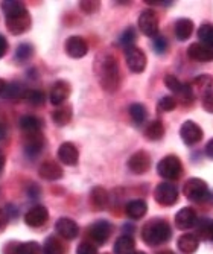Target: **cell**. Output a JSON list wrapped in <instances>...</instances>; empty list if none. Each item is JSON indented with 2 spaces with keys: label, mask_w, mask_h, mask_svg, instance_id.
<instances>
[{
  "label": "cell",
  "mask_w": 213,
  "mask_h": 254,
  "mask_svg": "<svg viewBox=\"0 0 213 254\" xmlns=\"http://www.w3.org/2000/svg\"><path fill=\"white\" fill-rule=\"evenodd\" d=\"M130 116H131V119H133V122L136 125H142L146 121L148 113H146V108L142 104H133L130 107Z\"/></svg>",
  "instance_id": "836d02e7"
},
{
  "label": "cell",
  "mask_w": 213,
  "mask_h": 254,
  "mask_svg": "<svg viewBox=\"0 0 213 254\" xmlns=\"http://www.w3.org/2000/svg\"><path fill=\"white\" fill-rule=\"evenodd\" d=\"M180 135H181V138H183V142L186 143V145H197L198 142H201L203 140V135H204V132H203V129L200 128V125H197L195 122H192V121H186L183 125H181V128H180Z\"/></svg>",
  "instance_id": "7c38bea8"
},
{
  "label": "cell",
  "mask_w": 213,
  "mask_h": 254,
  "mask_svg": "<svg viewBox=\"0 0 213 254\" xmlns=\"http://www.w3.org/2000/svg\"><path fill=\"white\" fill-rule=\"evenodd\" d=\"M55 232L61 239L66 241H73L79 235V227L78 224L70 219V218H61L55 224Z\"/></svg>",
  "instance_id": "5bb4252c"
},
{
  "label": "cell",
  "mask_w": 213,
  "mask_h": 254,
  "mask_svg": "<svg viewBox=\"0 0 213 254\" xmlns=\"http://www.w3.org/2000/svg\"><path fill=\"white\" fill-rule=\"evenodd\" d=\"M212 241H213V235H212Z\"/></svg>",
  "instance_id": "11a10c76"
},
{
  "label": "cell",
  "mask_w": 213,
  "mask_h": 254,
  "mask_svg": "<svg viewBox=\"0 0 213 254\" xmlns=\"http://www.w3.org/2000/svg\"><path fill=\"white\" fill-rule=\"evenodd\" d=\"M64 48H66L67 55L72 57V58H82L88 52L87 41L82 37H78V35H73V37L67 38Z\"/></svg>",
  "instance_id": "9a60e30c"
},
{
  "label": "cell",
  "mask_w": 213,
  "mask_h": 254,
  "mask_svg": "<svg viewBox=\"0 0 213 254\" xmlns=\"http://www.w3.org/2000/svg\"><path fill=\"white\" fill-rule=\"evenodd\" d=\"M206 154H207L209 158L213 160V138H210V140L207 142V145H206Z\"/></svg>",
  "instance_id": "7dc6e473"
},
{
  "label": "cell",
  "mask_w": 213,
  "mask_h": 254,
  "mask_svg": "<svg viewBox=\"0 0 213 254\" xmlns=\"http://www.w3.org/2000/svg\"><path fill=\"white\" fill-rule=\"evenodd\" d=\"M139 28L146 37H157L158 34V17L152 9H145L139 17Z\"/></svg>",
  "instance_id": "30bf717a"
},
{
  "label": "cell",
  "mask_w": 213,
  "mask_h": 254,
  "mask_svg": "<svg viewBox=\"0 0 213 254\" xmlns=\"http://www.w3.org/2000/svg\"><path fill=\"white\" fill-rule=\"evenodd\" d=\"M198 38H200L201 44H206V46L213 48V25H210V23H204V25H201L198 29Z\"/></svg>",
  "instance_id": "d590c367"
},
{
  "label": "cell",
  "mask_w": 213,
  "mask_h": 254,
  "mask_svg": "<svg viewBox=\"0 0 213 254\" xmlns=\"http://www.w3.org/2000/svg\"><path fill=\"white\" fill-rule=\"evenodd\" d=\"M136 38H137L136 29H134V28H128V29H125L124 34L121 35L119 43H121V46H124L125 49H130V48H133V44H134Z\"/></svg>",
  "instance_id": "8d00e7d4"
},
{
  "label": "cell",
  "mask_w": 213,
  "mask_h": 254,
  "mask_svg": "<svg viewBox=\"0 0 213 254\" xmlns=\"http://www.w3.org/2000/svg\"><path fill=\"white\" fill-rule=\"evenodd\" d=\"M70 84L67 82V81H63V79H60V81H57L54 85H52V90H51V95H49V101H51V104H54V105H63L67 99H69V96H70Z\"/></svg>",
  "instance_id": "2e32d148"
},
{
  "label": "cell",
  "mask_w": 213,
  "mask_h": 254,
  "mask_svg": "<svg viewBox=\"0 0 213 254\" xmlns=\"http://www.w3.org/2000/svg\"><path fill=\"white\" fill-rule=\"evenodd\" d=\"M164 135V127L160 121H152L151 124H148V127L145 128V137L151 142H157Z\"/></svg>",
  "instance_id": "d6a6232c"
},
{
  "label": "cell",
  "mask_w": 213,
  "mask_h": 254,
  "mask_svg": "<svg viewBox=\"0 0 213 254\" xmlns=\"http://www.w3.org/2000/svg\"><path fill=\"white\" fill-rule=\"evenodd\" d=\"M81 9L85 12V14H93V12H96L101 6L99 2H81Z\"/></svg>",
  "instance_id": "7bdbcfd3"
},
{
  "label": "cell",
  "mask_w": 213,
  "mask_h": 254,
  "mask_svg": "<svg viewBox=\"0 0 213 254\" xmlns=\"http://www.w3.org/2000/svg\"><path fill=\"white\" fill-rule=\"evenodd\" d=\"M149 168H151V157L145 151H137L128 160V169L136 175H142L148 172Z\"/></svg>",
  "instance_id": "4fadbf2b"
},
{
  "label": "cell",
  "mask_w": 213,
  "mask_h": 254,
  "mask_svg": "<svg viewBox=\"0 0 213 254\" xmlns=\"http://www.w3.org/2000/svg\"><path fill=\"white\" fill-rule=\"evenodd\" d=\"M76 254H98V248L90 242H82L79 244Z\"/></svg>",
  "instance_id": "b9f144b4"
},
{
  "label": "cell",
  "mask_w": 213,
  "mask_h": 254,
  "mask_svg": "<svg viewBox=\"0 0 213 254\" xmlns=\"http://www.w3.org/2000/svg\"><path fill=\"white\" fill-rule=\"evenodd\" d=\"M21 131L25 134H29V132H37V131H41L43 128V121L37 116H31V114H28V116H23L18 122Z\"/></svg>",
  "instance_id": "f1b7e54d"
},
{
  "label": "cell",
  "mask_w": 213,
  "mask_h": 254,
  "mask_svg": "<svg viewBox=\"0 0 213 254\" xmlns=\"http://www.w3.org/2000/svg\"><path fill=\"white\" fill-rule=\"evenodd\" d=\"M125 60H127V65L131 72L134 73H142L146 68V55L145 52L139 49V48H130L125 52Z\"/></svg>",
  "instance_id": "8fae6325"
},
{
  "label": "cell",
  "mask_w": 213,
  "mask_h": 254,
  "mask_svg": "<svg viewBox=\"0 0 213 254\" xmlns=\"http://www.w3.org/2000/svg\"><path fill=\"white\" fill-rule=\"evenodd\" d=\"M157 174L164 180H178L183 174V165L177 155H166L157 165Z\"/></svg>",
  "instance_id": "5b68a950"
},
{
  "label": "cell",
  "mask_w": 213,
  "mask_h": 254,
  "mask_svg": "<svg viewBox=\"0 0 213 254\" xmlns=\"http://www.w3.org/2000/svg\"><path fill=\"white\" fill-rule=\"evenodd\" d=\"M203 108L207 113H212L213 114V91H210V93H207L203 98Z\"/></svg>",
  "instance_id": "ee69618b"
},
{
  "label": "cell",
  "mask_w": 213,
  "mask_h": 254,
  "mask_svg": "<svg viewBox=\"0 0 213 254\" xmlns=\"http://www.w3.org/2000/svg\"><path fill=\"white\" fill-rule=\"evenodd\" d=\"M157 254H175V253H172V251H169V250H164V251H160V253H157Z\"/></svg>",
  "instance_id": "f5cc1de1"
},
{
  "label": "cell",
  "mask_w": 213,
  "mask_h": 254,
  "mask_svg": "<svg viewBox=\"0 0 213 254\" xmlns=\"http://www.w3.org/2000/svg\"><path fill=\"white\" fill-rule=\"evenodd\" d=\"M194 21L192 20H189V18H180V20H177V23H175V37H177V40H180V41H186L189 37L192 35V32H194Z\"/></svg>",
  "instance_id": "4316f807"
},
{
  "label": "cell",
  "mask_w": 213,
  "mask_h": 254,
  "mask_svg": "<svg viewBox=\"0 0 213 254\" xmlns=\"http://www.w3.org/2000/svg\"><path fill=\"white\" fill-rule=\"evenodd\" d=\"M152 46H154V51L157 54H164V52H166V49H168V41H166V38H164V37L157 35V37H154Z\"/></svg>",
  "instance_id": "60d3db41"
},
{
  "label": "cell",
  "mask_w": 213,
  "mask_h": 254,
  "mask_svg": "<svg viewBox=\"0 0 213 254\" xmlns=\"http://www.w3.org/2000/svg\"><path fill=\"white\" fill-rule=\"evenodd\" d=\"M43 254H66V245L58 236H49L44 242Z\"/></svg>",
  "instance_id": "f546056e"
},
{
  "label": "cell",
  "mask_w": 213,
  "mask_h": 254,
  "mask_svg": "<svg viewBox=\"0 0 213 254\" xmlns=\"http://www.w3.org/2000/svg\"><path fill=\"white\" fill-rule=\"evenodd\" d=\"M2 11L6 18V28L12 35H20L29 31L32 23L31 14L21 2H17V0L2 2Z\"/></svg>",
  "instance_id": "7a4b0ae2"
},
{
  "label": "cell",
  "mask_w": 213,
  "mask_h": 254,
  "mask_svg": "<svg viewBox=\"0 0 213 254\" xmlns=\"http://www.w3.org/2000/svg\"><path fill=\"white\" fill-rule=\"evenodd\" d=\"M5 88H6V81H5V79H2V78H0V96L3 95Z\"/></svg>",
  "instance_id": "816d5d0a"
},
{
  "label": "cell",
  "mask_w": 213,
  "mask_h": 254,
  "mask_svg": "<svg viewBox=\"0 0 213 254\" xmlns=\"http://www.w3.org/2000/svg\"><path fill=\"white\" fill-rule=\"evenodd\" d=\"M58 160L66 166H75L78 165L79 160V152L76 149V146L70 142H64L60 148H58Z\"/></svg>",
  "instance_id": "e0dca14e"
},
{
  "label": "cell",
  "mask_w": 213,
  "mask_h": 254,
  "mask_svg": "<svg viewBox=\"0 0 213 254\" xmlns=\"http://www.w3.org/2000/svg\"><path fill=\"white\" fill-rule=\"evenodd\" d=\"M178 250L184 254H192L198 250V245H200V241H198V236L197 235H192V233H187V235H183L178 242Z\"/></svg>",
  "instance_id": "484cf974"
},
{
  "label": "cell",
  "mask_w": 213,
  "mask_h": 254,
  "mask_svg": "<svg viewBox=\"0 0 213 254\" xmlns=\"http://www.w3.org/2000/svg\"><path fill=\"white\" fill-rule=\"evenodd\" d=\"M25 101H28L32 105H43L44 101H46V96L40 90H29L28 88L26 95H25Z\"/></svg>",
  "instance_id": "74e56055"
},
{
  "label": "cell",
  "mask_w": 213,
  "mask_h": 254,
  "mask_svg": "<svg viewBox=\"0 0 213 254\" xmlns=\"http://www.w3.org/2000/svg\"><path fill=\"white\" fill-rule=\"evenodd\" d=\"M146 210H148V205H146V202L143 199H133L125 207V213L131 219L143 218L146 215Z\"/></svg>",
  "instance_id": "cb8c5ba5"
},
{
  "label": "cell",
  "mask_w": 213,
  "mask_h": 254,
  "mask_svg": "<svg viewBox=\"0 0 213 254\" xmlns=\"http://www.w3.org/2000/svg\"><path fill=\"white\" fill-rule=\"evenodd\" d=\"M197 224V213L192 207H184L175 215V225L180 230L192 228Z\"/></svg>",
  "instance_id": "7402d4cb"
},
{
  "label": "cell",
  "mask_w": 213,
  "mask_h": 254,
  "mask_svg": "<svg viewBox=\"0 0 213 254\" xmlns=\"http://www.w3.org/2000/svg\"><path fill=\"white\" fill-rule=\"evenodd\" d=\"M49 218V212L44 205H35L32 209H29L25 215V222L29 227H41Z\"/></svg>",
  "instance_id": "ffe728a7"
},
{
  "label": "cell",
  "mask_w": 213,
  "mask_h": 254,
  "mask_svg": "<svg viewBox=\"0 0 213 254\" xmlns=\"http://www.w3.org/2000/svg\"><path fill=\"white\" fill-rule=\"evenodd\" d=\"M154 198L160 205H174L178 201V189L171 183H160L154 190Z\"/></svg>",
  "instance_id": "8992f818"
},
{
  "label": "cell",
  "mask_w": 213,
  "mask_h": 254,
  "mask_svg": "<svg viewBox=\"0 0 213 254\" xmlns=\"http://www.w3.org/2000/svg\"><path fill=\"white\" fill-rule=\"evenodd\" d=\"M189 85H191V88L194 91V96L198 93V95H201L204 98L207 93H210V91H212L213 79H212L210 75H200L198 78H195V81L192 84H189Z\"/></svg>",
  "instance_id": "d4e9b609"
},
{
  "label": "cell",
  "mask_w": 213,
  "mask_h": 254,
  "mask_svg": "<svg viewBox=\"0 0 213 254\" xmlns=\"http://www.w3.org/2000/svg\"><path fill=\"white\" fill-rule=\"evenodd\" d=\"M108 201H110V196H108V192L104 188L96 186V188L91 189V192H90V204H91L93 209L104 210L105 207L108 205Z\"/></svg>",
  "instance_id": "603a6c76"
},
{
  "label": "cell",
  "mask_w": 213,
  "mask_h": 254,
  "mask_svg": "<svg viewBox=\"0 0 213 254\" xmlns=\"http://www.w3.org/2000/svg\"><path fill=\"white\" fill-rule=\"evenodd\" d=\"M5 161H6V158H5V154L0 151V172L3 171V168H5Z\"/></svg>",
  "instance_id": "681fc988"
},
{
  "label": "cell",
  "mask_w": 213,
  "mask_h": 254,
  "mask_svg": "<svg viewBox=\"0 0 213 254\" xmlns=\"http://www.w3.org/2000/svg\"><path fill=\"white\" fill-rule=\"evenodd\" d=\"M134 254H146V253H143V251H137V253H134Z\"/></svg>",
  "instance_id": "db71d44e"
},
{
  "label": "cell",
  "mask_w": 213,
  "mask_h": 254,
  "mask_svg": "<svg viewBox=\"0 0 213 254\" xmlns=\"http://www.w3.org/2000/svg\"><path fill=\"white\" fill-rule=\"evenodd\" d=\"M171 225L163 219H152L142 230V239L149 247H158L161 244H166L171 239Z\"/></svg>",
  "instance_id": "3957f363"
},
{
  "label": "cell",
  "mask_w": 213,
  "mask_h": 254,
  "mask_svg": "<svg viewBox=\"0 0 213 254\" xmlns=\"http://www.w3.org/2000/svg\"><path fill=\"white\" fill-rule=\"evenodd\" d=\"M94 73L98 76V81L101 87L108 91V93H114L121 87V70L119 64L114 55L111 54H101L96 61H94Z\"/></svg>",
  "instance_id": "6da1fadb"
},
{
  "label": "cell",
  "mask_w": 213,
  "mask_h": 254,
  "mask_svg": "<svg viewBox=\"0 0 213 254\" xmlns=\"http://www.w3.org/2000/svg\"><path fill=\"white\" fill-rule=\"evenodd\" d=\"M6 221H8V218H6V213H5V210L0 209V230H2V228L6 225Z\"/></svg>",
  "instance_id": "c3c4849f"
},
{
  "label": "cell",
  "mask_w": 213,
  "mask_h": 254,
  "mask_svg": "<svg viewBox=\"0 0 213 254\" xmlns=\"http://www.w3.org/2000/svg\"><path fill=\"white\" fill-rule=\"evenodd\" d=\"M187 55L191 60L198 61V63H209L213 60V48L201 43H194L189 46Z\"/></svg>",
  "instance_id": "ac0fdd59"
},
{
  "label": "cell",
  "mask_w": 213,
  "mask_h": 254,
  "mask_svg": "<svg viewBox=\"0 0 213 254\" xmlns=\"http://www.w3.org/2000/svg\"><path fill=\"white\" fill-rule=\"evenodd\" d=\"M111 232H113V227H111L110 222H107V221H96V222L91 224L88 227L87 235H88V238H90V241L93 244L104 245L108 241Z\"/></svg>",
  "instance_id": "52a82bcc"
},
{
  "label": "cell",
  "mask_w": 213,
  "mask_h": 254,
  "mask_svg": "<svg viewBox=\"0 0 213 254\" xmlns=\"http://www.w3.org/2000/svg\"><path fill=\"white\" fill-rule=\"evenodd\" d=\"M198 235L203 239H210L212 241V235H213V221L210 219H203L198 224Z\"/></svg>",
  "instance_id": "f35d334b"
},
{
  "label": "cell",
  "mask_w": 213,
  "mask_h": 254,
  "mask_svg": "<svg viewBox=\"0 0 213 254\" xmlns=\"http://www.w3.org/2000/svg\"><path fill=\"white\" fill-rule=\"evenodd\" d=\"M38 174L41 178H44L47 181H55L63 177V168L60 166V163H57V161L47 160V161H43L41 166L38 168Z\"/></svg>",
  "instance_id": "44dd1931"
},
{
  "label": "cell",
  "mask_w": 213,
  "mask_h": 254,
  "mask_svg": "<svg viewBox=\"0 0 213 254\" xmlns=\"http://www.w3.org/2000/svg\"><path fill=\"white\" fill-rule=\"evenodd\" d=\"M40 193H41L40 188L37 186V184H32V186L29 188V196H31V198H38Z\"/></svg>",
  "instance_id": "bcb514c9"
},
{
  "label": "cell",
  "mask_w": 213,
  "mask_h": 254,
  "mask_svg": "<svg viewBox=\"0 0 213 254\" xmlns=\"http://www.w3.org/2000/svg\"><path fill=\"white\" fill-rule=\"evenodd\" d=\"M175 107H177V99L174 96H163L157 105L158 111H163V113H169L175 110Z\"/></svg>",
  "instance_id": "ab89813d"
},
{
  "label": "cell",
  "mask_w": 213,
  "mask_h": 254,
  "mask_svg": "<svg viewBox=\"0 0 213 254\" xmlns=\"http://www.w3.org/2000/svg\"><path fill=\"white\" fill-rule=\"evenodd\" d=\"M134 253H136V242L130 235L117 238L114 244V254H134Z\"/></svg>",
  "instance_id": "83f0119b"
},
{
  "label": "cell",
  "mask_w": 213,
  "mask_h": 254,
  "mask_svg": "<svg viewBox=\"0 0 213 254\" xmlns=\"http://www.w3.org/2000/svg\"><path fill=\"white\" fill-rule=\"evenodd\" d=\"M3 254H41L37 242H11L5 247Z\"/></svg>",
  "instance_id": "d6986e66"
},
{
  "label": "cell",
  "mask_w": 213,
  "mask_h": 254,
  "mask_svg": "<svg viewBox=\"0 0 213 254\" xmlns=\"http://www.w3.org/2000/svg\"><path fill=\"white\" fill-rule=\"evenodd\" d=\"M52 121H54L58 127H66L70 121H72V107L63 105V107L57 108V110L52 113Z\"/></svg>",
  "instance_id": "1f68e13d"
},
{
  "label": "cell",
  "mask_w": 213,
  "mask_h": 254,
  "mask_svg": "<svg viewBox=\"0 0 213 254\" xmlns=\"http://www.w3.org/2000/svg\"><path fill=\"white\" fill-rule=\"evenodd\" d=\"M5 135H6V128L3 124H0V140H3Z\"/></svg>",
  "instance_id": "f907efd6"
},
{
  "label": "cell",
  "mask_w": 213,
  "mask_h": 254,
  "mask_svg": "<svg viewBox=\"0 0 213 254\" xmlns=\"http://www.w3.org/2000/svg\"><path fill=\"white\" fill-rule=\"evenodd\" d=\"M6 52H8V41L2 34H0V58H3L6 55Z\"/></svg>",
  "instance_id": "f6af8a7d"
},
{
  "label": "cell",
  "mask_w": 213,
  "mask_h": 254,
  "mask_svg": "<svg viewBox=\"0 0 213 254\" xmlns=\"http://www.w3.org/2000/svg\"><path fill=\"white\" fill-rule=\"evenodd\" d=\"M44 143L46 140L41 131L25 134V137H23V151L28 157H37L43 151Z\"/></svg>",
  "instance_id": "9c48e42d"
},
{
  "label": "cell",
  "mask_w": 213,
  "mask_h": 254,
  "mask_svg": "<svg viewBox=\"0 0 213 254\" xmlns=\"http://www.w3.org/2000/svg\"><path fill=\"white\" fill-rule=\"evenodd\" d=\"M183 192L194 202H213V192L209 190L207 183L201 178H189L184 183Z\"/></svg>",
  "instance_id": "277c9868"
},
{
  "label": "cell",
  "mask_w": 213,
  "mask_h": 254,
  "mask_svg": "<svg viewBox=\"0 0 213 254\" xmlns=\"http://www.w3.org/2000/svg\"><path fill=\"white\" fill-rule=\"evenodd\" d=\"M34 57V46L29 43L20 44L15 51V61L17 63H26Z\"/></svg>",
  "instance_id": "e575fe53"
},
{
  "label": "cell",
  "mask_w": 213,
  "mask_h": 254,
  "mask_svg": "<svg viewBox=\"0 0 213 254\" xmlns=\"http://www.w3.org/2000/svg\"><path fill=\"white\" fill-rule=\"evenodd\" d=\"M28 88L20 84V82H11V84H6V88L3 91V98L6 99H12V101H18V99H25V95H26Z\"/></svg>",
  "instance_id": "4dcf8cb0"
},
{
  "label": "cell",
  "mask_w": 213,
  "mask_h": 254,
  "mask_svg": "<svg viewBox=\"0 0 213 254\" xmlns=\"http://www.w3.org/2000/svg\"><path fill=\"white\" fill-rule=\"evenodd\" d=\"M164 84H166V87L172 91V93H175L177 96H180L184 104L186 102H191L195 98L191 85H189V84H183L174 75H166V76H164Z\"/></svg>",
  "instance_id": "ba28073f"
}]
</instances>
